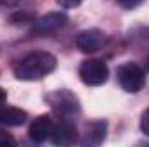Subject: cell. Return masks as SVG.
<instances>
[{"instance_id": "6da1fadb", "label": "cell", "mask_w": 149, "mask_h": 147, "mask_svg": "<svg viewBox=\"0 0 149 147\" xmlns=\"http://www.w3.org/2000/svg\"><path fill=\"white\" fill-rule=\"evenodd\" d=\"M56 66H57V61L52 54H49V52H31L17 62L14 74H16L17 80L35 81V80H42L43 76L50 74L56 69Z\"/></svg>"}, {"instance_id": "7a4b0ae2", "label": "cell", "mask_w": 149, "mask_h": 147, "mask_svg": "<svg viewBox=\"0 0 149 147\" xmlns=\"http://www.w3.org/2000/svg\"><path fill=\"white\" fill-rule=\"evenodd\" d=\"M116 78H118L120 87L125 92H130V94L141 92L144 88V85H146V73L135 62H125V64H121L118 68V71H116Z\"/></svg>"}, {"instance_id": "3957f363", "label": "cell", "mask_w": 149, "mask_h": 147, "mask_svg": "<svg viewBox=\"0 0 149 147\" xmlns=\"http://www.w3.org/2000/svg\"><path fill=\"white\" fill-rule=\"evenodd\" d=\"M78 74L81 78V81L88 87H99V85H104L108 81V76H109V69L108 66L99 61V59H88V61H83L80 64V69Z\"/></svg>"}, {"instance_id": "277c9868", "label": "cell", "mask_w": 149, "mask_h": 147, "mask_svg": "<svg viewBox=\"0 0 149 147\" xmlns=\"http://www.w3.org/2000/svg\"><path fill=\"white\" fill-rule=\"evenodd\" d=\"M47 101H49V104L52 106V109L56 111L59 116L71 118V116L80 112V102H78V99L74 97L71 92H68V90H57V92L50 94L47 97Z\"/></svg>"}, {"instance_id": "5b68a950", "label": "cell", "mask_w": 149, "mask_h": 147, "mask_svg": "<svg viewBox=\"0 0 149 147\" xmlns=\"http://www.w3.org/2000/svg\"><path fill=\"white\" fill-rule=\"evenodd\" d=\"M74 43H76L78 50H81L85 54H94L108 43V37H106L104 31L92 28V30H85V31L78 33Z\"/></svg>"}, {"instance_id": "8992f818", "label": "cell", "mask_w": 149, "mask_h": 147, "mask_svg": "<svg viewBox=\"0 0 149 147\" xmlns=\"http://www.w3.org/2000/svg\"><path fill=\"white\" fill-rule=\"evenodd\" d=\"M68 23V16L64 12H49L47 16H42L40 19L33 21V28L31 31L35 35H47V33H54L57 30H61L63 26H66Z\"/></svg>"}, {"instance_id": "52a82bcc", "label": "cell", "mask_w": 149, "mask_h": 147, "mask_svg": "<svg viewBox=\"0 0 149 147\" xmlns=\"http://www.w3.org/2000/svg\"><path fill=\"white\" fill-rule=\"evenodd\" d=\"M54 126H56V123H54V119L50 116H45V114L43 116H38L37 119L31 123L28 135H30V139L33 142L42 144V142H45V140H49L52 137Z\"/></svg>"}, {"instance_id": "ba28073f", "label": "cell", "mask_w": 149, "mask_h": 147, "mask_svg": "<svg viewBox=\"0 0 149 147\" xmlns=\"http://www.w3.org/2000/svg\"><path fill=\"white\" fill-rule=\"evenodd\" d=\"M52 142L56 146H71L78 140V132L73 123H70L68 119H63L61 123H56L54 126V133H52Z\"/></svg>"}, {"instance_id": "9c48e42d", "label": "cell", "mask_w": 149, "mask_h": 147, "mask_svg": "<svg viewBox=\"0 0 149 147\" xmlns=\"http://www.w3.org/2000/svg\"><path fill=\"white\" fill-rule=\"evenodd\" d=\"M106 137V123L104 121H95L90 123L83 133V139L80 140V144L83 146H99Z\"/></svg>"}, {"instance_id": "30bf717a", "label": "cell", "mask_w": 149, "mask_h": 147, "mask_svg": "<svg viewBox=\"0 0 149 147\" xmlns=\"http://www.w3.org/2000/svg\"><path fill=\"white\" fill-rule=\"evenodd\" d=\"M28 119V114L19 107H2L0 109V125L3 126H21Z\"/></svg>"}, {"instance_id": "8fae6325", "label": "cell", "mask_w": 149, "mask_h": 147, "mask_svg": "<svg viewBox=\"0 0 149 147\" xmlns=\"http://www.w3.org/2000/svg\"><path fill=\"white\" fill-rule=\"evenodd\" d=\"M142 2H144V0H118V3H120L123 9H128V10H132V9H135V7H139Z\"/></svg>"}, {"instance_id": "7c38bea8", "label": "cell", "mask_w": 149, "mask_h": 147, "mask_svg": "<svg viewBox=\"0 0 149 147\" xmlns=\"http://www.w3.org/2000/svg\"><path fill=\"white\" fill-rule=\"evenodd\" d=\"M141 130H142L144 135L149 137V109L144 111V114H142V118H141Z\"/></svg>"}, {"instance_id": "4fadbf2b", "label": "cell", "mask_w": 149, "mask_h": 147, "mask_svg": "<svg viewBox=\"0 0 149 147\" xmlns=\"http://www.w3.org/2000/svg\"><path fill=\"white\" fill-rule=\"evenodd\" d=\"M63 9H74L81 3V0H56Z\"/></svg>"}, {"instance_id": "5bb4252c", "label": "cell", "mask_w": 149, "mask_h": 147, "mask_svg": "<svg viewBox=\"0 0 149 147\" xmlns=\"http://www.w3.org/2000/svg\"><path fill=\"white\" fill-rule=\"evenodd\" d=\"M14 144H16V139L12 135L0 132V146H14Z\"/></svg>"}, {"instance_id": "9a60e30c", "label": "cell", "mask_w": 149, "mask_h": 147, "mask_svg": "<svg viewBox=\"0 0 149 147\" xmlns=\"http://www.w3.org/2000/svg\"><path fill=\"white\" fill-rule=\"evenodd\" d=\"M5 101H7V94H5V90H2V88H0V109L3 107Z\"/></svg>"}, {"instance_id": "2e32d148", "label": "cell", "mask_w": 149, "mask_h": 147, "mask_svg": "<svg viewBox=\"0 0 149 147\" xmlns=\"http://www.w3.org/2000/svg\"><path fill=\"white\" fill-rule=\"evenodd\" d=\"M17 0H0V5H14Z\"/></svg>"}, {"instance_id": "e0dca14e", "label": "cell", "mask_w": 149, "mask_h": 147, "mask_svg": "<svg viewBox=\"0 0 149 147\" xmlns=\"http://www.w3.org/2000/svg\"><path fill=\"white\" fill-rule=\"evenodd\" d=\"M146 69L149 71V57H148V61H146Z\"/></svg>"}]
</instances>
